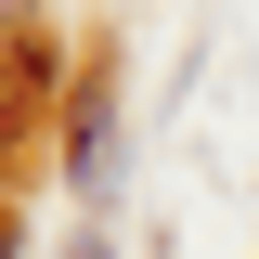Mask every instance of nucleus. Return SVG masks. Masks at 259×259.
<instances>
[{
  "label": "nucleus",
  "instance_id": "obj_1",
  "mask_svg": "<svg viewBox=\"0 0 259 259\" xmlns=\"http://www.w3.org/2000/svg\"><path fill=\"white\" fill-rule=\"evenodd\" d=\"M117 182V130H104V104H78V194Z\"/></svg>",
  "mask_w": 259,
  "mask_h": 259
},
{
  "label": "nucleus",
  "instance_id": "obj_2",
  "mask_svg": "<svg viewBox=\"0 0 259 259\" xmlns=\"http://www.w3.org/2000/svg\"><path fill=\"white\" fill-rule=\"evenodd\" d=\"M65 259H117V246H65Z\"/></svg>",
  "mask_w": 259,
  "mask_h": 259
}]
</instances>
